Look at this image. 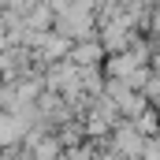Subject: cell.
Masks as SVG:
<instances>
[{
    "instance_id": "obj_1",
    "label": "cell",
    "mask_w": 160,
    "mask_h": 160,
    "mask_svg": "<svg viewBox=\"0 0 160 160\" xmlns=\"http://www.w3.org/2000/svg\"><path fill=\"white\" fill-rule=\"evenodd\" d=\"M93 56H101V41H89V45H78L75 48V60L78 63H89Z\"/></svg>"
},
{
    "instance_id": "obj_2",
    "label": "cell",
    "mask_w": 160,
    "mask_h": 160,
    "mask_svg": "<svg viewBox=\"0 0 160 160\" xmlns=\"http://www.w3.org/2000/svg\"><path fill=\"white\" fill-rule=\"evenodd\" d=\"M119 153H138V134L134 130H119Z\"/></svg>"
}]
</instances>
